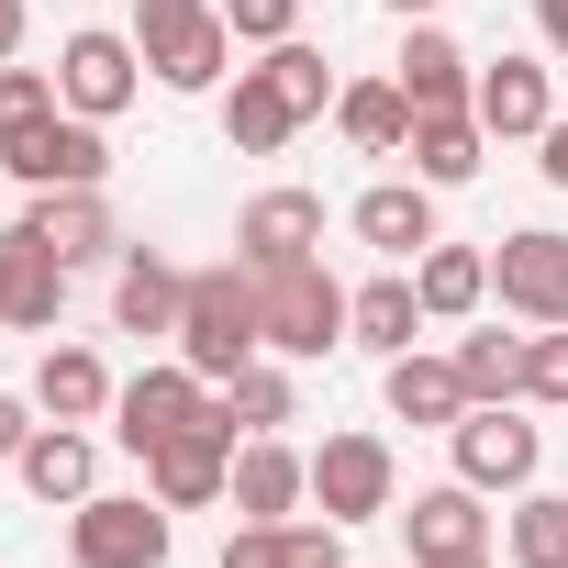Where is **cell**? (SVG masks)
I'll return each mask as SVG.
<instances>
[{"label": "cell", "instance_id": "cell-39", "mask_svg": "<svg viewBox=\"0 0 568 568\" xmlns=\"http://www.w3.org/2000/svg\"><path fill=\"white\" fill-rule=\"evenodd\" d=\"M535 45H546V57H568V0H535Z\"/></svg>", "mask_w": 568, "mask_h": 568}, {"label": "cell", "instance_id": "cell-41", "mask_svg": "<svg viewBox=\"0 0 568 568\" xmlns=\"http://www.w3.org/2000/svg\"><path fill=\"white\" fill-rule=\"evenodd\" d=\"M379 12H402V23H435V12H446V0H379Z\"/></svg>", "mask_w": 568, "mask_h": 568}, {"label": "cell", "instance_id": "cell-13", "mask_svg": "<svg viewBox=\"0 0 568 568\" xmlns=\"http://www.w3.org/2000/svg\"><path fill=\"white\" fill-rule=\"evenodd\" d=\"M234 256H245L256 278L324 256V190H256V201L234 212Z\"/></svg>", "mask_w": 568, "mask_h": 568}, {"label": "cell", "instance_id": "cell-5", "mask_svg": "<svg viewBox=\"0 0 568 568\" xmlns=\"http://www.w3.org/2000/svg\"><path fill=\"white\" fill-rule=\"evenodd\" d=\"M446 457H457V479H468V490L513 501V490H535V468H546V435L524 424V402H468V413L446 424Z\"/></svg>", "mask_w": 568, "mask_h": 568}, {"label": "cell", "instance_id": "cell-9", "mask_svg": "<svg viewBox=\"0 0 568 568\" xmlns=\"http://www.w3.org/2000/svg\"><path fill=\"white\" fill-rule=\"evenodd\" d=\"M190 424H212V379L190 368V357H156V368H134L123 390H112V435L145 457V446H168V435H190Z\"/></svg>", "mask_w": 568, "mask_h": 568}, {"label": "cell", "instance_id": "cell-32", "mask_svg": "<svg viewBox=\"0 0 568 568\" xmlns=\"http://www.w3.org/2000/svg\"><path fill=\"white\" fill-rule=\"evenodd\" d=\"M446 357H457V379H468V402H524V335H501V324H479V335H457Z\"/></svg>", "mask_w": 568, "mask_h": 568}, {"label": "cell", "instance_id": "cell-15", "mask_svg": "<svg viewBox=\"0 0 568 568\" xmlns=\"http://www.w3.org/2000/svg\"><path fill=\"white\" fill-rule=\"evenodd\" d=\"M145 490H156L168 513H212V501L234 490V435H212V424H190V435H168V446H145Z\"/></svg>", "mask_w": 568, "mask_h": 568}, {"label": "cell", "instance_id": "cell-8", "mask_svg": "<svg viewBox=\"0 0 568 568\" xmlns=\"http://www.w3.org/2000/svg\"><path fill=\"white\" fill-rule=\"evenodd\" d=\"M57 101L90 112V123H123V112L145 101V45L112 34V23H79V34L57 45Z\"/></svg>", "mask_w": 568, "mask_h": 568}, {"label": "cell", "instance_id": "cell-14", "mask_svg": "<svg viewBox=\"0 0 568 568\" xmlns=\"http://www.w3.org/2000/svg\"><path fill=\"white\" fill-rule=\"evenodd\" d=\"M234 524H291L302 501H313V457L291 446V435H245L234 446Z\"/></svg>", "mask_w": 568, "mask_h": 568}, {"label": "cell", "instance_id": "cell-2", "mask_svg": "<svg viewBox=\"0 0 568 568\" xmlns=\"http://www.w3.org/2000/svg\"><path fill=\"white\" fill-rule=\"evenodd\" d=\"M123 34L145 45V79L179 90V101L223 90V68H234V23H223V0H134V23H123Z\"/></svg>", "mask_w": 568, "mask_h": 568}, {"label": "cell", "instance_id": "cell-25", "mask_svg": "<svg viewBox=\"0 0 568 568\" xmlns=\"http://www.w3.org/2000/svg\"><path fill=\"white\" fill-rule=\"evenodd\" d=\"M291 134H302V101L278 90L267 68H234V79H223V145H234V156H278Z\"/></svg>", "mask_w": 568, "mask_h": 568}, {"label": "cell", "instance_id": "cell-23", "mask_svg": "<svg viewBox=\"0 0 568 568\" xmlns=\"http://www.w3.org/2000/svg\"><path fill=\"white\" fill-rule=\"evenodd\" d=\"M424 291H413V267H379V278H357V313H346V346H368V357H413L424 346Z\"/></svg>", "mask_w": 568, "mask_h": 568}, {"label": "cell", "instance_id": "cell-1", "mask_svg": "<svg viewBox=\"0 0 568 568\" xmlns=\"http://www.w3.org/2000/svg\"><path fill=\"white\" fill-rule=\"evenodd\" d=\"M201 379H234L267 357V291H256V267L223 256V267H190V302H179V335H168Z\"/></svg>", "mask_w": 568, "mask_h": 568}, {"label": "cell", "instance_id": "cell-16", "mask_svg": "<svg viewBox=\"0 0 568 568\" xmlns=\"http://www.w3.org/2000/svg\"><path fill=\"white\" fill-rule=\"evenodd\" d=\"M390 79H402V101H413V112H468V90H479V57H468L446 23H402V57H390Z\"/></svg>", "mask_w": 568, "mask_h": 568}, {"label": "cell", "instance_id": "cell-37", "mask_svg": "<svg viewBox=\"0 0 568 568\" xmlns=\"http://www.w3.org/2000/svg\"><path fill=\"white\" fill-rule=\"evenodd\" d=\"M34 446V390H0V468Z\"/></svg>", "mask_w": 568, "mask_h": 568}, {"label": "cell", "instance_id": "cell-26", "mask_svg": "<svg viewBox=\"0 0 568 568\" xmlns=\"http://www.w3.org/2000/svg\"><path fill=\"white\" fill-rule=\"evenodd\" d=\"M112 390H123V379H112L90 346H57V335H45V357H34V413H45V424H101Z\"/></svg>", "mask_w": 568, "mask_h": 568}, {"label": "cell", "instance_id": "cell-22", "mask_svg": "<svg viewBox=\"0 0 568 568\" xmlns=\"http://www.w3.org/2000/svg\"><path fill=\"white\" fill-rule=\"evenodd\" d=\"M379 402H390V424H413V435H446L457 413H468V379H457V357H379Z\"/></svg>", "mask_w": 568, "mask_h": 568}, {"label": "cell", "instance_id": "cell-30", "mask_svg": "<svg viewBox=\"0 0 568 568\" xmlns=\"http://www.w3.org/2000/svg\"><path fill=\"white\" fill-rule=\"evenodd\" d=\"M335 134H346L357 156H402V145H413V101H402V79H346V90H335Z\"/></svg>", "mask_w": 568, "mask_h": 568}, {"label": "cell", "instance_id": "cell-34", "mask_svg": "<svg viewBox=\"0 0 568 568\" xmlns=\"http://www.w3.org/2000/svg\"><path fill=\"white\" fill-rule=\"evenodd\" d=\"M524 402L568 413V324H535V335H524Z\"/></svg>", "mask_w": 568, "mask_h": 568}, {"label": "cell", "instance_id": "cell-33", "mask_svg": "<svg viewBox=\"0 0 568 568\" xmlns=\"http://www.w3.org/2000/svg\"><path fill=\"white\" fill-rule=\"evenodd\" d=\"M256 68H267L278 90H291V101H302V123H324V112H335V90H346V79L324 68V45H313V34H291V45H267Z\"/></svg>", "mask_w": 568, "mask_h": 568}, {"label": "cell", "instance_id": "cell-12", "mask_svg": "<svg viewBox=\"0 0 568 568\" xmlns=\"http://www.w3.org/2000/svg\"><path fill=\"white\" fill-rule=\"evenodd\" d=\"M490 490H468V479H435V490H413L390 524H402V546H413V568H457V557H490V513H479Z\"/></svg>", "mask_w": 568, "mask_h": 568}, {"label": "cell", "instance_id": "cell-6", "mask_svg": "<svg viewBox=\"0 0 568 568\" xmlns=\"http://www.w3.org/2000/svg\"><path fill=\"white\" fill-rule=\"evenodd\" d=\"M0 168H12L23 190H101L112 179V145H101V123L90 112H34V123H12L0 134Z\"/></svg>", "mask_w": 568, "mask_h": 568}, {"label": "cell", "instance_id": "cell-40", "mask_svg": "<svg viewBox=\"0 0 568 568\" xmlns=\"http://www.w3.org/2000/svg\"><path fill=\"white\" fill-rule=\"evenodd\" d=\"M23 34H34V12H23V0H0V68L23 57Z\"/></svg>", "mask_w": 568, "mask_h": 568}, {"label": "cell", "instance_id": "cell-31", "mask_svg": "<svg viewBox=\"0 0 568 568\" xmlns=\"http://www.w3.org/2000/svg\"><path fill=\"white\" fill-rule=\"evenodd\" d=\"M501 557H513V568H568V490H513Z\"/></svg>", "mask_w": 568, "mask_h": 568}, {"label": "cell", "instance_id": "cell-4", "mask_svg": "<svg viewBox=\"0 0 568 568\" xmlns=\"http://www.w3.org/2000/svg\"><path fill=\"white\" fill-rule=\"evenodd\" d=\"M168 546H179V524L156 490H90L68 513V568H168Z\"/></svg>", "mask_w": 568, "mask_h": 568}, {"label": "cell", "instance_id": "cell-42", "mask_svg": "<svg viewBox=\"0 0 568 568\" xmlns=\"http://www.w3.org/2000/svg\"><path fill=\"white\" fill-rule=\"evenodd\" d=\"M457 568H490V557H457Z\"/></svg>", "mask_w": 568, "mask_h": 568}, {"label": "cell", "instance_id": "cell-27", "mask_svg": "<svg viewBox=\"0 0 568 568\" xmlns=\"http://www.w3.org/2000/svg\"><path fill=\"white\" fill-rule=\"evenodd\" d=\"M402 156H413L424 190H468L479 156H490V123H479V112H413V145H402Z\"/></svg>", "mask_w": 568, "mask_h": 568}, {"label": "cell", "instance_id": "cell-18", "mask_svg": "<svg viewBox=\"0 0 568 568\" xmlns=\"http://www.w3.org/2000/svg\"><path fill=\"white\" fill-rule=\"evenodd\" d=\"M346 223H357V245H368L379 267H413V256H424V245L446 234V223H435V190H424V179H379V190H357V212H346Z\"/></svg>", "mask_w": 568, "mask_h": 568}, {"label": "cell", "instance_id": "cell-21", "mask_svg": "<svg viewBox=\"0 0 568 568\" xmlns=\"http://www.w3.org/2000/svg\"><path fill=\"white\" fill-rule=\"evenodd\" d=\"M223 568H357V557H346V524L291 513V524H234L223 535Z\"/></svg>", "mask_w": 568, "mask_h": 568}, {"label": "cell", "instance_id": "cell-17", "mask_svg": "<svg viewBox=\"0 0 568 568\" xmlns=\"http://www.w3.org/2000/svg\"><path fill=\"white\" fill-rule=\"evenodd\" d=\"M468 112L490 123V145H535V134L557 123L546 57H490V68H479V90H468Z\"/></svg>", "mask_w": 568, "mask_h": 568}, {"label": "cell", "instance_id": "cell-36", "mask_svg": "<svg viewBox=\"0 0 568 568\" xmlns=\"http://www.w3.org/2000/svg\"><path fill=\"white\" fill-rule=\"evenodd\" d=\"M34 112H57V68H0V134H12V123H34Z\"/></svg>", "mask_w": 568, "mask_h": 568}, {"label": "cell", "instance_id": "cell-38", "mask_svg": "<svg viewBox=\"0 0 568 568\" xmlns=\"http://www.w3.org/2000/svg\"><path fill=\"white\" fill-rule=\"evenodd\" d=\"M535 145H546V156H535V168H546V190H568V112H557V123H546Z\"/></svg>", "mask_w": 568, "mask_h": 568}, {"label": "cell", "instance_id": "cell-3", "mask_svg": "<svg viewBox=\"0 0 568 568\" xmlns=\"http://www.w3.org/2000/svg\"><path fill=\"white\" fill-rule=\"evenodd\" d=\"M256 291H267V357L324 368V357L346 346V313H357V291H346V278H335L324 256H302V267H267Z\"/></svg>", "mask_w": 568, "mask_h": 568}, {"label": "cell", "instance_id": "cell-19", "mask_svg": "<svg viewBox=\"0 0 568 568\" xmlns=\"http://www.w3.org/2000/svg\"><path fill=\"white\" fill-rule=\"evenodd\" d=\"M12 479H23L45 513H79V501L101 490V446H90V424H34V446L12 457Z\"/></svg>", "mask_w": 568, "mask_h": 568}, {"label": "cell", "instance_id": "cell-29", "mask_svg": "<svg viewBox=\"0 0 568 568\" xmlns=\"http://www.w3.org/2000/svg\"><path fill=\"white\" fill-rule=\"evenodd\" d=\"M413 291H424V313L435 324H468V313H490V245H424L413 256Z\"/></svg>", "mask_w": 568, "mask_h": 568}, {"label": "cell", "instance_id": "cell-10", "mask_svg": "<svg viewBox=\"0 0 568 568\" xmlns=\"http://www.w3.org/2000/svg\"><path fill=\"white\" fill-rule=\"evenodd\" d=\"M490 302L513 324H568V234L557 223H524L490 245Z\"/></svg>", "mask_w": 568, "mask_h": 568}, {"label": "cell", "instance_id": "cell-43", "mask_svg": "<svg viewBox=\"0 0 568 568\" xmlns=\"http://www.w3.org/2000/svg\"><path fill=\"white\" fill-rule=\"evenodd\" d=\"M0 335H12V324H0Z\"/></svg>", "mask_w": 568, "mask_h": 568}, {"label": "cell", "instance_id": "cell-7", "mask_svg": "<svg viewBox=\"0 0 568 568\" xmlns=\"http://www.w3.org/2000/svg\"><path fill=\"white\" fill-rule=\"evenodd\" d=\"M313 513L324 524H379V513H402V457H390V435H324L313 446Z\"/></svg>", "mask_w": 568, "mask_h": 568}, {"label": "cell", "instance_id": "cell-35", "mask_svg": "<svg viewBox=\"0 0 568 568\" xmlns=\"http://www.w3.org/2000/svg\"><path fill=\"white\" fill-rule=\"evenodd\" d=\"M223 23H234V45H291L302 0H223Z\"/></svg>", "mask_w": 568, "mask_h": 568}, {"label": "cell", "instance_id": "cell-20", "mask_svg": "<svg viewBox=\"0 0 568 568\" xmlns=\"http://www.w3.org/2000/svg\"><path fill=\"white\" fill-rule=\"evenodd\" d=\"M179 302H190V267L156 256V245H123L112 256V324L123 335H179Z\"/></svg>", "mask_w": 568, "mask_h": 568}, {"label": "cell", "instance_id": "cell-28", "mask_svg": "<svg viewBox=\"0 0 568 568\" xmlns=\"http://www.w3.org/2000/svg\"><path fill=\"white\" fill-rule=\"evenodd\" d=\"M68 267H101V256H123V234H112V201L101 190H34V212H23Z\"/></svg>", "mask_w": 568, "mask_h": 568}, {"label": "cell", "instance_id": "cell-11", "mask_svg": "<svg viewBox=\"0 0 568 568\" xmlns=\"http://www.w3.org/2000/svg\"><path fill=\"white\" fill-rule=\"evenodd\" d=\"M68 256L34 234V223H0V324H12V335H57L68 324Z\"/></svg>", "mask_w": 568, "mask_h": 568}, {"label": "cell", "instance_id": "cell-24", "mask_svg": "<svg viewBox=\"0 0 568 568\" xmlns=\"http://www.w3.org/2000/svg\"><path fill=\"white\" fill-rule=\"evenodd\" d=\"M302 413V390H291V357H256V368H234V379H212V435H278Z\"/></svg>", "mask_w": 568, "mask_h": 568}]
</instances>
